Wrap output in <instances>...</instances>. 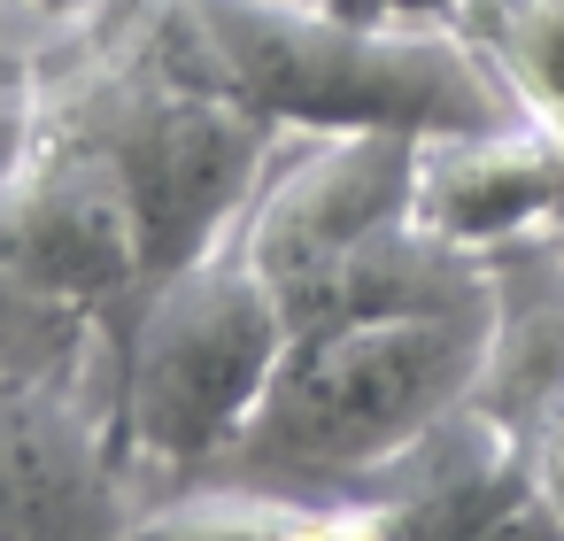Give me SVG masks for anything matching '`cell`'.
Instances as JSON below:
<instances>
[{"label": "cell", "instance_id": "obj_1", "mask_svg": "<svg viewBox=\"0 0 564 541\" xmlns=\"http://www.w3.org/2000/svg\"><path fill=\"white\" fill-rule=\"evenodd\" d=\"M186 32L232 101L263 125L325 140V132H479L525 117L495 63L456 24L410 17H348L333 0H186Z\"/></svg>", "mask_w": 564, "mask_h": 541}, {"label": "cell", "instance_id": "obj_2", "mask_svg": "<svg viewBox=\"0 0 564 541\" xmlns=\"http://www.w3.org/2000/svg\"><path fill=\"white\" fill-rule=\"evenodd\" d=\"M487 364V317H371L294 333L240 441L209 479L271 495H356L456 402Z\"/></svg>", "mask_w": 564, "mask_h": 541}, {"label": "cell", "instance_id": "obj_3", "mask_svg": "<svg viewBox=\"0 0 564 541\" xmlns=\"http://www.w3.org/2000/svg\"><path fill=\"white\" fill-rule=\"evenodd\" d=\"M294 325L271 294V279L248 263L240 225L163 286L132 302L117 325V433L132 472L148 479V502L171 487L209 479V464L240 441L263 387L279 379Z\"/></svg>", "mask_w": 564, "mask_h": 541}, {"label": "cell", "instance_id": "obj_4", "mask_svg": "<svg viewBox=\"0 0 564 541\" xmlns=\"http://www.w3.org/2000/svg\"><path fill=\"white\" fill-rule=\"evenodd\" d=\"M148 479L117 433V379L0 371V541H124Z\"/></svg>", "mask_w": 564, "mask_h": 541}, {"label": "cell", "instance_id": "obj_5", "mask_svg": "<svg viewBox=\"0 0 564 541\" xmlns=\"http://www.w3.org/2000/svg\"><path fill=\"white\" fill-rule=\"evenodd\" d=\"M410 163H417V140L402 132H325L256 186L240 217V248L271 279L279 310L310 279H325L356 240L410 217Z\"/></svg>", "mask_w": 564, "mask_h": 541}, {"label": "cell", "instance_id": "obj_6", "mask_svg": "<svg viewBox=\"0 0 564 541\" xmlns=\"http://www.w3.org/2000/svg\"><path fill=\"white\" fill-rule=\"evenodd\" d=\"M410 217L448 248H502L541 225H564V148L549 125L510 117L479 132H433L410 163Z\"/></svg>", "mask_w": 564, "mask_h": 541}, {"label": "cell", "instance_id": "obj_7", "mask_svg": "<svg viewBox=\"0 0 564 541\" xmlns=\"http://www.w3.org/2000/svg\"><path fill=\"white\" fill-rule=\"evenodd\" d=\"M487 294L495 317L471 402L502 418L518 441H533L564 410V225L487 248Z\"/></svg>", "mask_w": 564, "mask_h": 541}, {"label": "cell", "instance_id": "obj_8", "mask_svg": "<svg viewBox=\"0 0 564 541\" xmlns=\"http://www.w3.org/2000/svg\"><path fill=\"white\" fill-rule=\"evenodd\" d=\"M456 32L495 63L518 109L549 125L564 148V0H464Z\"/></svg>", "mask_w": 564, "mask_h": 541}, {"label": "cell", "instance_id": "obj_9", "mask_svg": "<svg viewBox=\"0 0 564 541\" xmlns=\"http://www.w3.org/2000/svg\"><path fill=\"white\" fill-rule=\"evenodd\" d=\"M40 40H24L17 24H0V178H9L47 125V86H40Z\"/></svg>", "mask_w": 564, "mask_h": 541}, {"label": "cell", "instance_id": "obj_10", "mask_svg": "<svg viewBox=\"0 0 564 541\" xmlns=\"http://www.w3.org/2000/svg\"><path fill=\"white\" fill-rule=\"evenodd\" d=\"M101 9H109V0H0V24H17L24 40L55 47V40H70L78 24H94Z\"/></svg>", "mask_w": 564, "mask_h": 541}, {"label": "cell", "instance_id": "obj_11", "mask_svg": "<svg viewBox=\"0 0 564 541\" xmlns=\"http://www.w3.org/2000/svg\"><path fill=\"white\" fill-rule=\"evenodd\" d=\"M479 541H564V510H556V502H541V495L525 487V495H518V502H510Z\"/></svg>", "mask_w": 564, "mask_h": 541}, {"label": "cell", "instance_id": "obj_12", "mask_svg": "<svg viewBox=\"0 0 564 541\" xmlns=\"http://www.w3.org/2000/svg\"><path fill=\"white\" fill-rule=\"evenodd\" d=\"M525 479H533V495H541V502H556V510H564V410L525 441Z\"/></svg>", "mask_w": 564, "mask_h": 541}, {"label": "cell", "instance_id": "obj_13", "mask_svg": "<svg viewBox=\"0 0 564 541\" xmlns=\"http://www.w3.org/2000/svg\"><path fill=\"white\" fill-rule=\"evenodd\" d=\"M464 0H387V17H410V24H456Z\"/></svg>", "mask_w": 564, "mask_h": 541}, {"label": "cell", "instance_id": "obj_14", "mask_svg": "<svg viewBox=\"0 0 564 541\" xmlns=\"http://www.w3.org/2000/svg\"><path fill=\"white\" fill-rule=\"evenodd\" d=\"M333 9H348V17H387V0H333Z\"/></svg>", "mask_w": 564, "mask_h": 541}]
</instances>
